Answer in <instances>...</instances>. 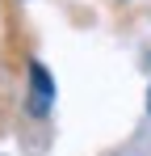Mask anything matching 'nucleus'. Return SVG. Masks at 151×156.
<instances>
[{
  "label": "nucleus",
  "instance_id": "obj_1",
  "mask_svg": "<svg viewBox=\"0 0 151 156\" xmlns=\"http://www.w3.org/2000/svg\"><path fill=\"white\" fill-rule=\"evenodd\" d=\"M25 105H29L34 118H46L50 105H55V80H50V72L38 63V59L29 63V101Z\"/></svg>",
  "mask_w": 151,
  "mask_h": 156
},
{
  "label": "nucleus",
  "instance_id": "obj_2",
  "mask_svg": "<svg viewBox=\"0 0 151 156\" xmlns=\"http://www.w3.org/2000/svg\"><path fill=\"white\" fill-rule=\"evenodd\" d=\"M147 110H151V89H147Z\"/></svg>",
  "mask_w": 151,
  "mask_h": 156
}]
</instances>
